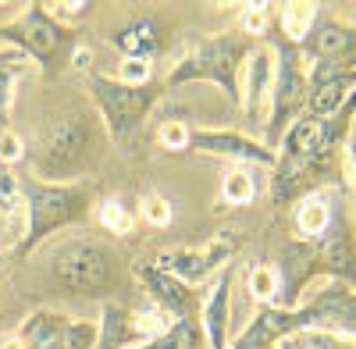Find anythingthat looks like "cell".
Masks as SVG:
<instances>
[{
	"instance_id": "obj_1",
	"label": "cell",
	"mask_w": 356,
	"mask_h": 349,
	"mask_svg": "<svg viewBox=\"0 0 356 349\" xmlns=\"http://www.w3.org/2000/svg\"><path fill=\"white\" fill-rule=\"evenodd\" d=\"M97 147H100V122L86 107H68L47 122L36 168L43 179H75L97 157Z\"/></svg>"
},
{
	"instance_id": "obj_2",
	"label": "cell",
	"mask_w": 356,
	"mask_h": 349,
	"mask_svg": "<svg viewBox=\"0 0 356 349\" xmlns=\"http://www.w3.org/2000/svg\"><path fill=\"white\" fill-rule=\"evenodd\" d=\"M250 40H235V36H207L186 50V57L171 68L168 86L178 82H218L228 93L232 104H239V72L250 57Z\"/></svg>"
},
{
	"instance_id": "obj_3",
	"label": "cell",
	"mask_w": 356,
	"mask_h": 349,
	"mask_svg": "<svg viewBox=\"0 0 356 349\" xmlns=\"http://www.w3.org/2000/svg\"><path fill=\"white\" fill-rule=\"evenodd\" d=\"M89 214V196L82 186H47V182H33L25 189V243L18 246L22 253H29L33 246H40L50 232H61L75 221H82Z\"/></svg>"
},
{
	"instance_id": "obj_4",
	"label": "cell",
	"mask_w": 356,
	"mask_h": 349,
	"mask_svg": "<svg viewBox=\"0 0 356 349\" xmlns=\"http://www.w3.org/2000/svg\"><path fill=\"white\" fill-rule=\"evenodd\" d=\"M114 271H118L114 253L104 243H93V239L61 243L50 257V278L75 296L107 293L114 285Z\"/></svg>"
},
{
	"instance_id": "obj_5",
	"label": "cell",
	"mask_w": 356,
	"mask_h": 349,
	"mask_svg": "<svg viewBox=\"0 0 356 349\" xmlns=\"http://www.w3.org/2000/svg\"><path fill=\"white\" fill-rule=\"evenodd\" d=\"M89 93H93L97 107H100V118L107 125V132L114 136L118 147L132 150V139L139 132L143 114L154 107L150 90H136V86H122L118 79H107L100 72H89Z\"/></svg>"
},
{
	"instance_id": "obj_6",
	"label": "cell",
	"mask_w": 356,
	"mask_h": 349,
	"mask_svg": "<svg viewBox=\"0 0 356 349\" xmlns=\"http://www.w3.org/2000/svg\"><path fill=\"white\" fill-rule=\"evenodd\" d=\"M275 90H271V125H267V147H278L282 136L289 132V125L296 122L300 107H307V93H310V82H307V65L300 50H296L289 40L275 43Z\"/></svg>"
},
{
	"instance_id": "obj_7",
	"label": "cell",
	"mask_w": 356,
	"mask_h": 349,
	"mask_svg": "<svg viewBox=\"0 0 356 349\" xmlns=\"http://www.w3.org/2000/svg\"><path fill=\"white\" fill-rule=\"evenodd\" d=\"M0 40H4L11 50L33 57V61H40L47 72L57 65V57H61V47H65V33L61 25H57L43 4H29L25 15L11 25H0Z\"/></svg>"
},
{
	"instance_id": "obj_8",
	"label": "cell",
	"mask_w": 356,
	"mask_h": 349,
	"mask_svg": "<svg viewBox=\"0 0 356 349\" xmlns=\"http://www.w3.org/2000/svg\"><path fill=\"white\" fill-rule=\"evenodd\" d=\"M235 250H239V243H228V239H211L203 246H178V250L157 253V268L178 278L182 285H200L207 278L221 275L225 264L235 257Z\"/></svg>"
},
{
	"instance_id": "obj_9",
	"label": "cell",
	"mask_w": 356,
	"mask_h": 349,
	"mask_svg": "<svg viewBox=\"0 0 356 349\" xmlns=\"http://www.w3.org/2000/svg\"><path fill=\"white\" fill-rule=\"evenodd\" d=\"M189 150L232 161V164H239V168L243 164H260V168H275L278 164L275 150L267 147V143H260L253 136H243V132H225V129H218V132H207V129L193 132Z\"/></svg>"
},
{
	"instance_id": "obj_10",
	"label": "cell",
	"mask_w": 356,
	"mask_h": 349,
	"mask_svg": "<svg viewBox=\"0 0 356 349\" xmlns=\"http://www.w3.org/2000/svg\"><path fill=\"white\" fill-rule=\"evenodd\" d=\"M271 90H275V50L253 47L239 72V107L250 125L264 122V111L271 104Z\"/></svg>"
},
{
	"instance_id": "obj_11",
	"label": "cell",
	"mask_w": 356,
	"mask_h": 349,
	"mask_svg": "<svg viewBox=\"0 0 356 349\" xmlns=\"http://www.w3.org/2000/svg\"><path fill=\"white\" fill-rule=\"evenodd\" d=\"M200 332H203V342L207 349H228V335H232V268H225L211 293L203 300V310H200Z\"/></svg>"
},
{
	"instance_id": "obj_12",
	"label": "cell",
	"mask_w": 356,
	"mask_h": 349,
	"mask_svg": "<svg viewBox=\"0 0 356 349\" xmlns=\"http://www.w3.org/2000/svg\"><path fill=\"white\" fill-rule=\"evenodd\" d=\"M132 271H136V278L143 282V289H146V296H150L154 307H161V310H168V314H175V317H186V310H189V303H193L189 285H182L178 278H171V275L161 271L157 264H136Z\"/></svg>"
},
{
	"instance_id": "obj_13",
	"label": "cell",
	"mask_w": 356,
	"mask_h": 349,
	"mask_svg": "<svg viewBox=\"0 0 356 349\" xmlns=\"http://www.w3.org/2000/svg\"><path fill=\"white\" fill-rule=\"evenodd\" d=\"M353 97H356V72L310 86V93H307V111H310V118L328 122V118H335V114H339Z\"/></svg>"
},
{
	"instance_id": "obj_14",
	"label": "cell",
	"mask_w": 356,
	"mask_h": 349,
	"mask_svg": "<svg viewBox=\"0 0 356 349\" xmlns=\"http://www.w3.org/2000/svg\"><path fill=\"white\" fill-rule=\"evenodd\" d=\"M65 332H68V317L57 314V310H36L29 314L22 328H18V339L25 349H65Z\"/></svg>"
},
{
	"instance_id": "obj_15",
	"label": "cell",
	"mask_w": 356,
	"mask_h": 349,
	"mask_svg": "<svg viewBox=\"0 0 356 349\" xmlns=\"http://www.w3.org/2000/svg\"><path fill=\"white\" fill-rule=\"evenodd\" d=\"M292 225H296V236L303 239H321L332 225V203L324 193H307L292 211Z\"/></svg>"
},
{
	"instance_id": "obj_16",
	"label": "cell",
	"mask_w": 356,
	"mask_h": 349,
	"mask_svg": "<svg viewBox=\"0 0 356 349\" xmlns=\"http://www.w3.org/2000/svg\"><path fill=\"white\" fill-rule=\"evenodd\" d=\"M114 47L122 50V57H150V61H154V50L161 47L157 22H150V18L132 22L129 29H122V33L114 36Z\"/></svg>"
},
{
	"instance_id": "obj_17",
	"label": "cell",
	"mask_w": 356,
	"mask_h": 349,
	"mask_svg": "<svg viewBox=\"0 0 356 349\" xmlns=\"http://www.w3.org/2000/svg\"><path fill=\"white\" fill-rule=\"evenodd\" d=\"M278 22H282L285 40L292 47H300V43H307V36L314 33V25H317V4H310V0H292V4H282Z\"/></svg>"
},
{
	"instance_id": "obj_18",
	"label": "cell",
	"mask_w": 356,
	"mask_h": 349,
	"mask_svg": "<svg viewBox=\"0 0 356 349\" xmlns=\"http://www.w3.org/2000/svg\"><path fill=\"white\" fill-rule=\"evenodd\" d=\"M321 260H324V268H328L335 278L356 285V253H353V239L346 236V232H335V236L324 243Z\"/></svg>"
},
{
	"instance_id": "obj_19",
	"label": "cell",
	"mask_w": 356,
	"mask_h": 349,
	"mask_svg": "<svg viewBox=\"0 0 356 349\" xmlns=\"http://www.w3.org/2000/svg\"><path fill=\"white\" fill-rule=\"evenodd\" d=\"M221 200L228 203V207H250V203L257 200V182L250 179V171L235 164L225 182H221Z\"/></svg>"
},
{
	"instance_id": "obj_20",
	"label": "cell",
	"mask_w": 356,
	"mask_h": 349,
	"mask_svg": "<svg viewBox=\"0 0 356 349\" xmlns=\"http://www.w3.org/2000/svg\"><path fill=\"white\" fill-rule=\"evenodd\" d=\"M296 339L303 349H356V335L346 328H303Z\"/></svg>"
},
{
	"instance_id": "obj_21",
	"label": "cell",
	"mask_w": 356,
	"mask_h": 349,
	"mask_svg": "<svg viewBox=\"0 0 356 349\" xmlns=\"http://www.w3.org/2000/svg\"><path fill=\"white\" fill-rule=\"evenodd\" d=\"M97 214H100V225L111 232V236H129L132 225H136V214H132L118 196H107V200L100 203V211H97Z\"/></svg>"
},
{
	"instance_id": "obj_22",
	"label": "cell",
	"mask_w": 356,
	"mask_h": 349,
	"mask_svg": "<svg viewBox=\"0 0 356 349\" xmlns=\"http://www.w3.org/2000/svg\"><path fill=\"white\" fill-rule=\"evenodd\" d=\"M114 79L122 86H136V90H143V86H150V79H154V61L150 57H122Z\"/></svg>"
},
{
	"instance_id": "obj_23",
	"label": "cell",
	"mask_w": 356,
	"mask_h": 349,
	"mask_svg": "<svg viewBox=\"0 0 356 349\" xmlns=\"http://www.w3.org/2000/svg\"><path fill=\"white\" fill-rule=\"evenodd\" d=\"M246 285H250V296H253L257 303H271V300H278V271H275V268L257 264V268L250 271Z\"/></svg>"
},
{
	"instance_id": "obj_24",
	"label": "cell",
	"mask_w": 356,
	"mask_h": 349,
	"mask_svg": "<svg viewBox=\"0 0 356 349\" xmlns=\"http://www.w3.org/2000/svg\"><path fill=\"white\" fill-rule=\"evenodd\" d=\"M139 218L150 225V228H168L175 221V211H171V203L161 193H146L139 200Z\"/></svg>"
},
{
	"instance_id": "obj_25",
	"label": "cell",
	"mask_w": 356,
	"mask_h": 349,
	"mask_svg": "<svg viewBox=\"0 0 356 349\" xmlns=\"http://www.w3.org/2000/svg\"><path fill=\"white\" fill-rule=\"evenodd\" d=\"M157 143H161L164 150H171V154L189 150V143H193V129H189L186 122H178V118H168V122H161V129H157Z\"/></svg>"
},
{
	"instance_id": "obj_26",
	"label": "cell",
	"mask_w": 356,
	"mask_h": 349,
	"mask_svg": "<svg viewBox=\"0 0 356 349\" xmlns=\"http://www.w3.org/2000/svg\"><path fill=\"white\" fill-rule=\"evenodd\" d=\"M267 11H271L267 4H246L239 11V33L246 40H260L267 33V25H271V15H267Z\"/></svg>"
},
{
	"instance_id": "obj_27",
	"label": "cell",
	"mask_w": 356,
	"mask_h": 349,
	"mask_svg": "<svg viewBox=\"0 0 356 349\" xmlns=\"http://www.w3.org/2000/svg\"><path fill=\"white\" fill-rule=\"evenodd\" d=\"M25 207V193H22V182L11 174V168H0V211L4 214H18ZM25 214V211H22Z\"/></svg>"
},
{
	"instance_id": "obj_28",
	"label": "cell",
	"mask_w": 356,
	"mask_h": 349,
	"mask_svg": "<svg viewBox=\"0 0 356 349\" xmlns=\"http://www.w3.org/2000/svg\"><path fill=\"white\" fill-rule=\"evenodd\" d=\"M100 346V325L97 321H68L65 349H97Z\"/></svg>"
},
{
	"instance_id": "obj_29",
	"label": "cell",
	"mask_w": 356,
	"mask_h": 349,
	"mask_svg": "<svg viewBox=\"0 0 356 349\" xmlns=\"http://www.w3.org/2000/svg\"><path fill=\"white\" fill-rule=\"evenodd\" d=\"M25 157V143L15 129H0V168H11Z\"/></svg>"
},
{
	"instance_id": "obj_30",
	"label": "cell",
	"mask_w": 356,
	"mask_h": 349,
	"mask_svg": "<svg viewBox=\"0 0 356 349\" xmlns=\"http://www.w3.org/2000/svg\"><path fill=\"white\" fill-rule=\"evenodd\" d=\"M43 11L57 22V25H68V22H79L86 11H89V4H86V0H72V4H61V0H50V4H43Z\"/></svg>"
},
{
	"instance_id": "obj_31",
	"label": "cell",
	"mask_w": 356,
	"mask_h": 349,
	"mask_svg": "<svg viewBox=\"0 0 356 349\" xmlns=\"http://www.w3.org/2000/svg\"><path fill=\"white\" fill-rule=\"evenodd\" d=\"M25 72V61L22 65H4L0 68V114H8L11 107V93H15V79Z\"/></svg>"
},
{
	"instance_id": "obj_32",
	"label": "cell",
	"mask_w": 356,
	"mask_h": 349,
	"mask_svg": "<svg viewBox=\"0 0 356 349\" xmlns=\"http://www.w3.org/2000/svg\"><path fill=\"white\" fill-rule=\"evenodd\" d=\"M89 65H93V50H89V47H75V54H72V68L89 72Z\"/></svg>"
},
{
	"instance_id": "obj_33",
	"label": "cell",
	"mask_w": 356,
	"mask_h": 349,
	"mask_svg": "<svg viewBox=\"0 0 356 349\" xmlns=\"http://www.w3.org/2000/svg\"><path fill=\"white\" fill-rule=\"evenodd\" d=\"M8 243H15V232H11V214L0 211V246H8Z\"/></svg>"
},
{
	"instance_id": "obj_34",
	"label": "cell",
	"mask_w": 356,
	"mask_h": 349,
	"mask_svg": "<svg viewBox=\"0 0 356 349\" xmlns=\"http://www.w3.org/2000/svg\"><path fill=\"white\" fill-rule=\"evenodd\" d=\"M25 61V54H18V50H0V68H4V65H22Z\"/></svg>"
},
{
	"instance_id": "obj_35",
	"label": "cell",
	"mask_w": 356,
	"mask_h": 349,
	"mask_svg": "<svg viewBox=\"0 0 356 349\" xmlns=\"http://www.w3.org/2000/svg\"><path fill=\"white\" fill-rule=\"evenodd\" d=\"M0 349H25V346H22L18 335H11V339H0Z\"/></svg>"
},
{
	"instance_id": "obj_36",
	"label": "cell",
	"mask_w": 356,
	"mask_h": 349,
	"mask_svg": "<svg viewBox=\"0 0 356 349\" xmlns=\"http://www.w3.org/2000/svg\"><path fill=\"white\" fill-rule=\"evenodd\" d=\"M278 349H303V346H300V339H296V335H289V339L278 342Z\"/></svg>"
}]
</instances>
